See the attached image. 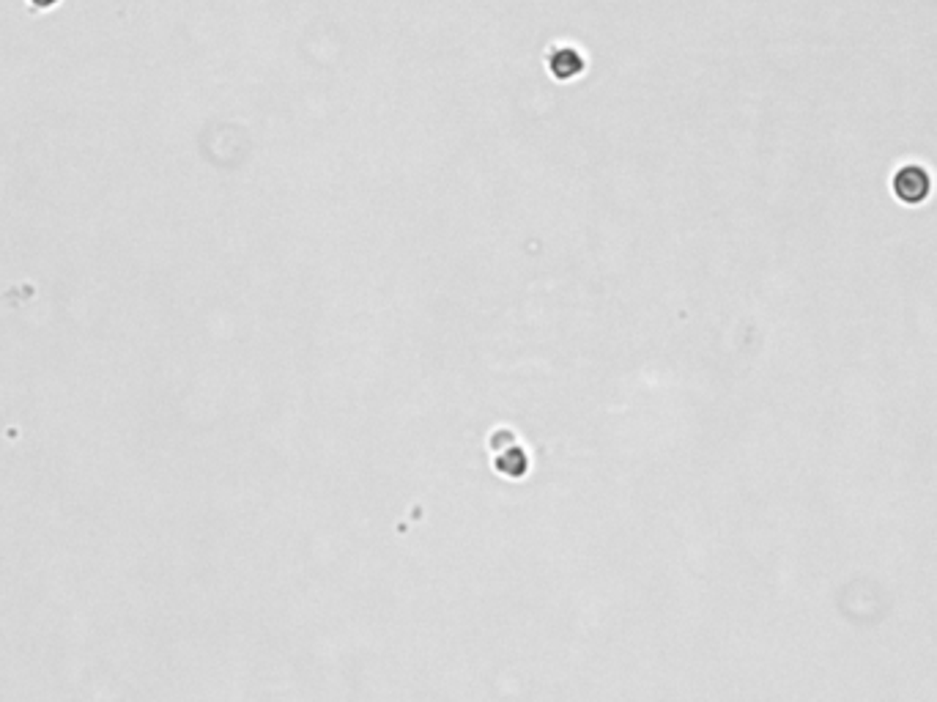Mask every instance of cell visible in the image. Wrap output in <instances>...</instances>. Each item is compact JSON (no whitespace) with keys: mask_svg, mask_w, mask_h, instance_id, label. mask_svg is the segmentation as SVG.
<instances>
[{"mask_svg":"<svg viewBox=\"0 0 937 702\" xmlns=\"http://www.w3.org/2000/svg\"><path fill=\"white\" fill-rule=\"evenodd\" d=\"M894 192L907 200V203H918L926 198L929 192V176L926 171L921 168H902L897 176H894Z\"/></svg>","mask_w":937,"mask_h":702,"instance_id":"6da1fadb","label":"cell"},{"mask_svg":"<svg viewBox=\"0 0 937 702\" xmlns=\"http://www.w3.org/2000/svg\"><path fill=\"white\" fill-rule=\"evenodd\" d=\"M551 75L560 77V80H568V77H576L581 69H584V58L579 56V52L573 47H560L551 52Z\"/></svg>","mask_w":937,"mask_h":702,"instance_id":"7a4b0ae2","label":"cell"}]
</instances>
